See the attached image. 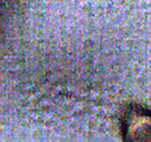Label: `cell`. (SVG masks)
<instances>
[{
	"instance_id": "cell-1",
	"label": "cell",
	"mask_w": 151,
	"mask_h": 142,
	"mask_svg": "<svg viewBox=\"0 0 151 142\" xmlns=\"http://www.w3.org/2000/svg\"><path fill=\"white\" fill-rule=\"evenodd\" d=\"M120 130L126 141H151V110L130 103L122 115Z\"/></svg>"
}]
</instances>
